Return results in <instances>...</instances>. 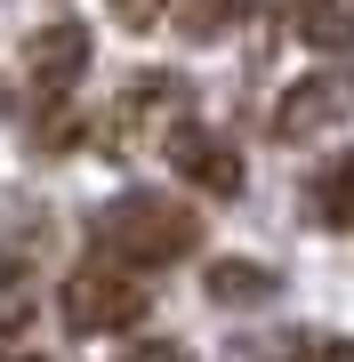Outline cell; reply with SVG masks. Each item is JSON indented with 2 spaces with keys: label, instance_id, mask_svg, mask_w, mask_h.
Here are the masks:
<instances>
[{
  "label": "cell",
  "instance_id": "12",
  "mask_svg": "<svg viewBox=\"0 0 354 362\" xmlns=\"http://www.w3.org/2000/svg\"><path fill=\"white\" fill-rule=\"evenodd\" d=\"M129 362H177V346L170 338H145V346H129Z\"/></svg>",
  "mask_w": 354,
  "mask_h": 362
},
{
  "label": "cell",
  "instance_id": "9",
  "mask_svg": "<svg viewBox=\"0 0 354 362\" xmlns=\"http://www.w3.org/2000/svg\"><path fill=\"white\" fill-rule=\"evenodd\" d=\"M314 209H322L330 226H354V153H338V161L314 177Z\"/></svg>",
  "mask_w": 354,
  "mask_h": 362
},
{
  "label": "cell",
  "instance_id": "14",
  "mask_svg": "<svg viewBox=\"0 0 354 362\" xmlns=\"http://www.w3.org/2000/svg\"><path fill=\"white\" fill-rule=\"evenodd\" d=\"M330 354H338V362H354V338H330Z\"/></svg>",
  "mask_w": 354,
  "mask_h": 362
},
{
  "label": "cell",
  "instance_id": "7",
  "mask_svg": "<svg viewBox=\"0 0 354 362\" xmlns=\"http://www.w3.org/2000/svg\"><path fill=\"white\" fill-rule=\"evenodd\" d=\"M201 282H210V298H218V306H258V298L274 290V274H266V266H249V258H218Z\"/></svg>",
  "mask_w": 354,
  "mask_h": 362
},
{
  "label": "cell",
  "instance_id": "4",
  "mask_svg": "<svg viewBox=\"0 0 354 362\" xmlns=\"http://www.w3.org/2000/svg\"><path fill=\"white\" fill-rule=\"evenodd\" d=\"M161 153H170V169L194 185V194H210V202H234V194H242V153H234L218 129H201V121H170Z\"/></svg>",
  "mask_w": 354,
  "mask_h": 362
},
{
  "label": "cell",
  "instance_id": "1",
  "mask_svg": "<svg viewBox=\"0 0 354 362\" xmlns=\"http://www.w3.org/2000/svg\"><path fill=\"white\" fill-rule=\"evenodd\" d=\"M97 250L121 266V274H153V266H177V258H194V242H201V226H194V209L170 202V194H121L97 209Z\"/></svg>",
  "mask_w": 354,
  "mask_h": 362
},
{
  "label": "cell",
  "instance_id": "5",
  "mask_svg": "<svg viewBox=\"0 0 354 362\" xmlns=\"http://www.w3.org/2000/svg\"><path fill=\"white\" fill-rule=\"evenodd\" d=\"M89 57H97V40H89V25H40L33 40H25V81L40 97H73V81L89 73Z\"/></svg>",
  "mask_w": 354,
  "mask_h": 362
},
{
  "label": "cell",
  "instance_id": "11",
  "mask_svg": "<svg viewBox=\"0 0 354 362\" xmlns=\"http://www.w3.org/2000/svg\"><path fill=\"white\" fill-rule=\"evenodd\" d=\"M25 322H33V306H25V298H8V290H0V346H8V338H25Z\"/></svg>",
  "mask_w": 354,
  "mask_h": 362
},
{
  "label": "cell",
  "instance_id": "3",
  "mask_svg": "<svg viewBox=\"0 0 354 362\" xmlns=\"http://www.w3.org/2000/svg\"><path fill=\"white\" fill-rule=\"evenodd\" d=\"M346 113H354V73L322 65V73H306V81H290V89H282V105H274V137H282V145H306V137L338 129Z\"/></svg>",
  "mask_w": 354,
  "mask_h": 362
},
{
  "label": "cell",
  "instance_id": "8",
  "mask_svg": "<svg viewBox=\"0 0 354 362\" xmlns=\"http://www.w3.org/2000/svg\"><path fill=\"white\" fill-rule=\"evenodd\" d=\"M249 8H258V0H185V16H177V25H185V40H225Z\"/></svg>",
  "mask_w": 354,
  "mask_h": 362
},
{
  "label": "cell",
  "instance_id": "6",
  "mask_svg": "<svg viewBox=\"0 0 354 362\" xmlns=\"http://www.w3.org/2000/svg\"><path fill=\"white\" fill-rule=\"evenodd\" d=\"M298 40L322 49V57L354 49V0H306V8H298Z\"/></svg>",
  "mask_w": 354,
  "mask_h": 362
},
{
  "label": "cell",
  "instance_id": "13",
  "mask_svg": "<svg viewBox=\"0 0 354 362\" xmlns=\"http://www.w3.org/2000/svg\"><path fill=\"white\" fill-rule=\"evenodd\" d=\"M290 362H338V354H330V346H298V354H290Z\"/></svg>",
  "mask_w": 354,
  "mask_h": 362
},
{
  "label": "cell",
  "instance_id": "2",
  "mask_svg": "<svg viewBox=\"0 0 354 362\" xmlns=\"http://www.w3.org/2000/svg\"><path fill=\"white\" fill-rule=\"evenodd\" d=\"M57 314H65L73 338L137 330V322H145V290H137V274H121V266H89V274H73V282H65Z\"/></svg>",
  "mask_w": 354,
  "mask_h": 362
},
{
  "label": "cell",
  "instance_id": "10",
  "mask_svg": "<svg viewBox=\"0 0 354 362\" xmlns=\"http://www.w3.org/2000/svg\"><path fill=\"white\" fill-rule=\"evenodd\" d=\"M105 8H113L129 33H145V25H161V8H170V0H105Z\"/></svg>",
  "mask_w": 354,
  "mask_h": 362
}]
</instances>
